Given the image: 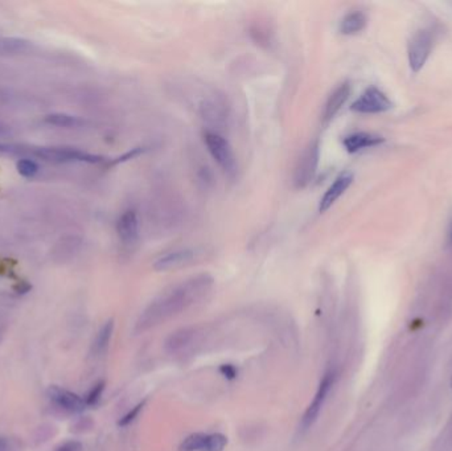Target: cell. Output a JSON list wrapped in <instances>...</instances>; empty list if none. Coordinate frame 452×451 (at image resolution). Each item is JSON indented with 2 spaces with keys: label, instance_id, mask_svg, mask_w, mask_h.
Masks as SVG:
<instances>
[{
  "label": "cell",
  "instance_id": "6da1fadb",
  "mask_svg": "<svg viewBox=\"0 0 452 451\" xmlns=\"http://www.w3.org/2000/svg\"><path fill=\"white\" fill-rule=\"evenodd\" d=\"M213 286L214 280L209 274H199L171 286L143 310L136 320L135 331L138 334L146 332L204 301L212 293Z\"/></svg>",
  "mask_w": 452,
  "mask_h": 451
},
{
  "label": "cell",
  "instance_id": "7a4b0ae2",
  "mask_svg": "<svg viewBox=\"0 0 452 451\" xmlns=\"http://www.w3.org/2000/svg\"><path fill=\"white\" fill-rule=\"evenodd\" d=\"M204 142L209 154L212 155L214 162L220 166V169H223L227 176L233 178L237 173L238 164H237V158L229 142L223 135L214 132H205Z\"/></svg>",
  "mask_w": 452,
  "mask_h": 451
},
{
  "label": "cell",
  "instance_id": "3957f363",
  "mask_svg": "<svg viewBox=\"0 0 452 451\" xmlns=\"http://www.w3.org/2000/svg\"><path fill=\"white\" fill-rule=\"evenodd\" d=\"M32 155L44 159L47 162L55 163H73V162H84V163H101L103 160L102 156L89 154L85 151L72 149V147H41L36 150H28Z\"/></svg>",
  "mask_w": 452,
  "mask_h": 451
},
{
  "label": "cell",
  "instance_id": "277c9868",
  "mask_svg": "<svg viewBox=\"0 0 452 451\" xmlns=\"http://www.w3.org/2000/svg\"><path fill=\"white\" fill-rule=\"evenodd\" d=\"M336 381V374L329 371L328 374H325L323 380H321V385L316 391V395L314 397L312 402L310 404V406L307 408L305 413L303 414L301 421V432H307L310 430L314 424L318 421L319 414H321V409L328 398V395L331 393L334 385Z\"/></svg>",
  "mask_w": 452,
  "mask_h": 451
},
{
  "label": "cell",
  "instance_id": "5b68a950",
  "mask_svg": "<svg viewBox=\"0 0 452 451\" xmlns=\"http://www.w3.org/2000/svg\"><path fill=\"white\" fill-rule=\"evenodd\" d=\"M319 155L321 150H319V143L316 141L311 142L305 147V150L301 152L294 175V182L298 188H304L315 178L319 164Z\"/></svg>",
  "mask_w": 452,
  "mask_h": 451
},
{
  "label": "cell",
  "instance_id": "8992f818",
  "mask_svg": "<svg viewBox=\"0 0 452 451\" xmlns=\"http://www.w3.org/2000/svg\"><path fill=\"white\" fill-rule=\"evenodd\" d=\"M393 106L388 95L375 86H371L352 103L351 110L360 114H378L385 113L393 109Z\"/></svg>",
  "mask_w": 452,
  "mask_h": 451
},
{
  "label": "cell",
  "instance_id": "52a82bcc",
  "mask_svg": "<svg viewBox=\"0 0 452 451\" xmlns=\"http://www.w3.org/2000/svg\"><path fill=\"white\" fill-rule=\"evenodd\" d=\"M434 38L430 29H420L409 44V64L414 73H418L426 64L433 49Z\"/></svg>",
  "mask_w": 452,
  "mask_h": 451
},
{
  "label": "cell",
  "instance_id": "ba28073f",
  "mask_svg": "<svg viewBox=\"0 0 452 451\" xmlns=\"http://www.w3.org/2000/svg\"><path fill=\"white\" fill-rule=\"evenodd\" d=\"M201 118L213 126H221L226 122L229 108L221 95H210L204 98L199 106Z\"/></svg>",
  "mask_w": 452,
  "mask_h": 451
},
{
  "label": "cell",
  "instance_id": "9c48e42d",
  "mask_svg": "<svg viewBox=\"0 0 452 451\" xmlns=\"http://www.w3.org/2000/svg\"><path fill=\"white\" fill-rule=\"evenodd\" d=\"M116 233L119 236L121 243L131 247L139 241V220L135 210L129 209L122 213L116 223Z\"/></svg>",
  "mask_w": 452,
  "mask_h": 451
},
{
  "label": "cell",
  "instance_id": "30bf717a",
  "mask_svg": "<svg viewBox=\"0 0 452 451\" xmlns=\"http://www.w3.org/2000/svg\"><path fill=\"white\" fill-rule=\"evenodd\" d=\"M355 175L351 171H344L341 172L339 176L335 179V182L329 186V188L325 191V193L321 197V204H319V210L325 212L329 208L332 207L340 199L341 195L351 187L353 183Z\"/></svg>",
  "mask_w": 452,
  "mask_h": 451
},
{
  "label": "cell",
  "instance_id": "8fae6325",
  "mask_svg": "<svg viewBox=\"0 0 452 451\" xmlns=\"http://www.w3.org/2000/svg\"><path fill=\"white\" fill-rule=\"evenodd\" d=\"M48 397L60 409H62L65 412H71V413H79L88 406L85 400H82L79 395H75L69 391L61 389L56 385H53L48 389Z\"/></svg>",
  "mask_w": 452,
  "mask_h": 451
},
{
  "label": "cell",
  "instance_id": "7c38bea8",
  "mask_svg": "<svg viewBox=\"0 0 452 451\" xmlns=\"http://www.w3.org/2000/svg\"><path fill=\"white\" fill-rule=\"evenodd\" d=\"M194 260V252L190 249H179L160 256L155 263L153 269L156 271H170L187 266Z\"/></svg>",
  "mask_w": 452,
  "mask_h": 451
},
{
  "label": "cell",
  "instance_id": "4fadbf2b",
  "mask_svg": "<svg viewBox=\"0 0 452 451\" xmlns=\"http://www.w3.org/2000/svg\"><path fill=\"white\" fill-rule=\"evenodd\" d=\"M197 337L196 328H181L172 332L164 343V348L170 355H181L193 345Z\"/></svg>",
  "mask_w": 452,
  "mask_h": 451
},
{
  "label": "cell",
  "instance_id": "5bb4252c",
  "mask_svg": "<svg viewBox=\"0 0 452 451\" xmlns=\"http://www.w3.org/2000/svg\"><path fill=\"white\" fill-rule=\"evenodd\" d=\"M385 138L376 135V134H371V132H353L348 136L344 138L342 145L345 147V150L351 154H355L358 151L364 150V149H369V147H376L378 145L384 143Z\"/></svg>",
  "mask_w": 452,
  "mask_h": 451
},
{
  "label": "cell",
  "instance_id": "9a60e30c",
  "mask_svg": "<svg viewBox=\"0 0 452 451\" xmlns=\"http://www.w3.org/2000/svg\"><path fill=\"white\" fill-rule=\"evenodd\" d=\"M349 95H351V85L348 82L341 84L332 92L324 108V113H323L324 122H329L331 119L335 118V115L339 113L342 105L348 101Z\"/></svg>",
  "mask_w": 452,
  "mask_h": 451
},
{
  "label": "cell",
  "instance_id": "2e32d148",
  "mask_svg": "<svg viewBox=\"0 0 452 451\" xmlns=\"http://www.w3.org/2000/svg\"><path fill=\"white\" fill-rule=\"evenodd\" d=\"M366 16L362 12H351L345 15L340 23V32L342 35H356L366 27Z\"/></svg>",
  "mask_w": 452,
  "mask_h": 451
},
{
  "label": "cell",
  "instance_id": "e0dca14e",
  "mask_svg": "<svg viewBox=\"0 0 452 451\" xmlns=\"http://www.w3.org/2000/svg\"><path fill=\"white\" fill-rule=\"evenodd\" d=\"M31 48V42L28 40L18 38H0V56L19 55L24 53Z\"/></svg>",
  "mask_w": 452,
  "mask_h": 451
},
{
  "label": "cell",
  "instance_id": "ac0fdd59",
  "mask_svg": "<svg viewBox=\"0 0 452 451\" xmlns=\"http://www.w3.org/2000/svg\"><path fill=\"white\" fill-rule=\"evenodd\" d=\"M113 332L114 320H108L97 334V338H95V344H93V351H95V355H102L103 352H106V350L110 344L112 337H113Z\"/></svg>",
  "mask_w": 452,
  "mask_h": 451
},
{
  "label": "cell",
  "instance_id": "d6986e66",
  "mask_svg": "<svg viewBox=\"0 0 452 451\" xmlns=\"http://www.w3.org/2000/svg\"><path fill=\"white\" fill-rule=\"evenodd\" d=\"M44 121L49 125L60 126V127H75L82 123L81 119H78L73 115H68V114H51V115L45 117Z\"/></svg>",
  "mask_w": 452,
  "mask_h": 451
},
{
  "label": "cell",
  "instance_id": "ffe728a7",
  "mask_svg": "<svg viewBox=\"0 0 452 451\" xmlns=\"http://www.w3.org/2000/svg\"><path fill=\"white\" fill-rule=\"evenodd\" d=\"M227 445V438L221 432L207 434L201 451H224Z\"/></svg>",
  "mask_w": 452,
  "mask_h": 451
},
{
  "label": "cell",
  "instance_id": "44dd1931",
  "mask_svg": "<svg viewBox=\"0 0 452 451\" xmlns=\"http://www.w3.org/2000/svg\"><path fill=\"white\" fill-rule=\"evenodd\" d=\"M204 432H194L190 434L187 437L183 443L180 445V451H201L203 450V445H204V439H205Z\"/></svg>",
  "mask_w": 452,
  "mask_h": 451
},
{
  "label": "cell",
  "instance_id": "7402d4cb",
  "mask_svg": "<svg viewBox=\"0 0 452 451\" xmlns=\"http://www.w3.org/2000/svg\"><path fill=\"white\" fill-rule=\"evenodd\" d=\"M18 172L24 178H34L38 172V166L31 159H21L18 162Z\"/></svg>",
  "mask_w": 452,
  "mask_h": 451
},
{
  "label": "cell",
  "instance_id": "603a6c76",
  "mask_svg": "<svg viewBox=\"0 0 452 451\" xmlns=\"http://www.w3.org/2000/svg\"><path fill=\"white\" fill-rule=\"evenodd\" d=\"M103 391H105V381H99L98 384H95L93 389L88 393L86 398H85L86 405L88 406L89 405H95L99 401V398H101V395L103 393Z\"/></svg>",
  "mask_w": 452,
  "mask_h": 451
},
{
  "label": "cell",
  "instance_id": "cb8c5ba5",
  "mask_svg": "<svg viewBox=\"0 0 452 451\" xmlns=\"http://www.w3.org/2000/svg\"><path fill=\"white\" fill-rule=\"evenodd\" d=\"M145 405H146V401L138 404L135 408H132L129 413L126 414V415H123V417L119 419L118 425H119V426H127V425H130L131 422H134V421L136 419V417L139 415V413L143 411Z\"/></svg>",
  "mask_w": 452,
  "mask_h": 451
},
{
  "label": "cell",
  "instance_id": "d4e9b609",
  "mask_svg": "<svg viewBox=\"0 0 452 451\" xmlns=\"http://www.w3.org/2000/svg\"><path fill=\"white\" fill-rule=\"evenodd\" d=\"M220 374H221L223 376H225L227 380H233V378L237 377L238 371H237V368H236L234 365H231V364H224V365L220 367Z\"/></svg>",
  "mask_w": 452,
  "mask_h": 451
},
{
  "label": "cell",
  "instance_id": "484cf974",
  "mask_svg": "<svg viewBox=\"0 0 452 451\" xmlns=\"http://www.w3.org/2000/svg\"><path fill=\"white\" fill-rule=\"evenodd\" d=\"M56 451H81V443L78 442H66L62 446H60Z\"/></svg>",
  "mask_w": 452,
  "mask_h": 451
},
{
  "label": "cell",
  "instance_id": "4316f807",
  "mask_svg": "<svg viewBox=\"0 0 452 451\" xmlns=\"http://www.w3.org/2000/svg\"><path fill=\"white\" fill-rule=\"evenodd\" d=\"M0 451H12L11 442L5 437H0Z\"/></svg>",
  "mask_w": 452,
  "mask_h": 451
},
{
  "label": "cell",
  "instance_id": "83f0119b",
  "mask_svg": "<svg viewBox=\"0 0 452 451\" xmlns=\"http://www.w3.org/2000/svg\"><path fill=\"white\" fill-rule=\"evenodd\" d=\"M16 290H18V293H20V294H24V293H28L31 290V286L28 283H24L21 286L19 284V287H16Z\"/></svg>",
  "mask_w": 452,
  "mask_h": 451
},
{
  "label": "cell",
  "instance_id": "f1b7e54d",
  "mask_svg": "<svg viewBox=\"0 0 452 451\" xmlns=\"http://www.w3.org/2000/svg\"><path fill=\"white\" fill-rule=\"evenodd\" d=\"M447 245L452 246V221L449 228V232H447Z\"/></svg>",
  "mask_w": 452,
  "mask_h": 451
},
{
  "label": "cell",
  "instance_id": "f546056e",
  "mask_svg": "<svg viewBox=\"0 0 452 451\" xmlns=\"http://www.w3.org/2000/svg\"><path fill=\"white\" fill-rule=\"evenodd\" d=\"M451 388H452V380H451Z\"/></svg>",
  "mask_w": 452,
  "mask_h": 451
}]
</instances>
